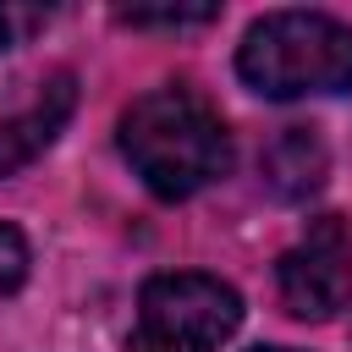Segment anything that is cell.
<instances>
[{"label":"cell","mask_w":352,"mask_h":352,"mask_svg":"<svg viewBox=\"0 0 352 352\" xmlns=\"http://www.w3.org/2000/svg\"><path fill=\"white\" fill-rule=\"evenodd\" d=\"M236 324H242V297L226 280L176 270L143 286L126 352H220V341Z\"/></svg>","instance_id":"obj_3"},{"label":"cell","mask_w":352,"mask_h":352,"mask_svg":"<svg viewBox=\"0 0 352 352\" xmlns=\"http://www.w3.org/2000/svg\"><path fill=\"white\" fill-rule=\"evenodd\" d=\"M324 170H330V154H324V143H319L314 126H286L264 148V182H270L275 198H308V192H319Z\"/></svg>","instance_id":"obj_6"},{"label":"cell","mask_w":352,"mask_h":352,"mask_svg":"<svg viewBox=\"0 0 352 352\" xmlns=\"http://www.w3.org/2000/svg\"><path fill=\"white\" fill-rule=\"evenodd\" d=\"M253 352H292V346H253Z\"/></svg>","instance_id":"obj_10"},{"label":"cell","mask_w":352,"mask_h":352,"mask_svg":"<svg viewBox=\"0 0 352 352\" xmlns=\"http://www.w3.org/2000/svg\"><path fill=\"white\" fill-rule=\"evenodd\" d=\"M280 302L297 319H336L352 302V231L341 214L308 220V231L280 253Z\"/></svg>","instance_id":"obj_4"},{"label":"cell","mask_w":352,"mask_h":352,"mask_svg":"<svg viewBox=\"0 0 352 352\" xmlns=\"http://www.w3.org/2000/svg\"><path fill=\"white\" fill-rule=\"evenodd\" d=\"M72 99H77V94H72V77H55V82L38 94L33 110L0 121V176L22 170L28 160H38V154L55 143V132H60L66 116H72Z\"/></svg>","instance_id":"obj_5"},{"label":"cell","mask_w":352,"mask_h":352,"mask_svg":"<svg viewBox=\"0 0 352 352\" xmlns=\"http://www.w3.org/2000/svg\"><path fill=\"white\" fill-rule=\"evenodd\" d=\"M214 16H220V6H121V22H132V28H198Z\"/></svg>","instance_id":"obj_7"},{"label":"cell","mask_w":352,"mask_h":352,"mask_svg":"<svg viewBox=\"0 0 352 352\" xmlns=\"http://www.w3.org/2000/svg\"><path fill=\"white\" fill-rule=\"evenodd\" d=\"M28 280V242L16 226H0V297Z\"/></svg>","instance_id":"obj_8"},{"label":"cell","mask_w":352,"mask_h":352,"mask_svg":"<svg viewBox=\"0 0 352 352\" xmlns=\"http://www.w3.org/2000/svg\"><path fill=\"white\" fill-rule=\"evenodd\" d=\"M38 22V11H22V6H0V50H11L28 28Z\"/></svg>","instance_id":"obj_9"},{"label":"cell","mask_w":352,"mask_h":352,"mask_svg":"<svg viewBox=\"0 0 352 352\" xmlns=\"http://www.w3.org/2000/svg\"><path fill=\"white\" fill-rule=\"evenodd\" d=\"M236 72L264 99L346 94L352 88V28L324 11H270L242 33Z\"/></svg>","instance_id":"obj_2"},{"label":"cell","mask_w":352,"mask_h":352,"mask_svg":"<svg viewBox=\"0 0 352 352\" xmlns=\"http://www.w3.org/2000/svg\"><path fill=\"white\" fill-rule=\"evenodd\" d=\"M121 154L154 198H192L231 170V132L192 88H148L121 110Z\"/></svg>","instance_id":"obj_1"}]
</instances>
